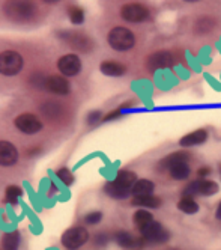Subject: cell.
<instances>
[{
    "label": "cell",
    "mask_w": 221,
    "mask_h": 250,
    "mask_svg": "<svg viewBox=\"0 0 221 250\" xmlns=\"http://www.w3.org/2000/svg\"><path fill=\"white\" fill-rule=\"evenodd\" d=\"M121 15L125 21L130 23H141L151 19V12L146 6L140 3H126L121 9Z\"/></svg>",
    "instance_id": "9"
},
{
    "label": "cell",
    "mask_w": 221,
    "mask_h": 250,
    "mask_svg": "<svg viewBox=\"0 0 221 250\" xmlns=\"http://www.w3.org/2000/svg\"><path fill=\"white\" fill-rule=\"evenodd\" d=\"M58 68L65 77H74L81 71V61L77 55L69 53V55H63L58 61Z\"/></svg>",
    "instance_id": "12"
},
{
    "label": "cell",
    "mask_w": 221,
    "mask_h": 250,
    "mask_svg": "<svg viewBox=\"0 0 221 250\" xmlns=\"http://www.w3.org/2000/svg\"><path fill=\"white\" fill-rule=\"evenodd\" d=\"M108 45L116 51H128L136 45L134 33L123 26H116L108 32Z\"/></svg>",
    "instance_id": "2"
},
{
    "label": "cell",
    "mask_w": 221,
    "mask_h": 250,
    "mask_svg": "<svg viewBox=\"0 0 221 250\" xmlns=\"http://www.w3.org/2000/svg\"><path fill=\"white\" fill-rule=\"evenodd\" d=\"M100 68H101V73L108 77H119L126 73V66L118 61H104Z\"/></svg>",
    "instance_id": "18"
},
{
    "label": "cell",
    "mask_w": 221,
    "mask_h": 250,
    "mask_svg": "<svg viewBox=\"0 0 221 250\" xmlns=\"http://www.w3.org/2000/svg\"><path fill=\"white\" fill-rule=\"evenodd\" d=\"M41 112H42L44 116H47L50 119H54V118L59 116V113L62 112V109H60V105L58 103L48 101V103H45V104L41 105Z\"/></svg>",
    "instance_id": "27"
},
{
    "label": "cell",
    "mask_w": 221,
    "mask_h": 250,
    "mask_svg": "<svg viewBox=\"0 0 221 250\" xmlns=\"http://www.w3.org/2000/svg\"><path fill=\"white\" fill-rule=\"evenodd\" d=\"M45 91L56 95H68L71 92L69 82L62 76H48L45 80Z\"/></svg>",
    "instance_id": "14"
},
{
    "label": "cell",
    "mask_w": 221,
    "mask_h": 250,
    "mask_svg": "<svg viewBox=\"0 0 221 250\" xmlns=\"http://www.w3.org/2000/svg\"><path fill=\"white\" fill-rule=\"evenodd\" d=\"M14 125L18 131H21L24 134H36L38 131L42 130V122L41 119L33 115V113H21L14 119Z\"/></svg>",
    "instance_id": "8"
},
{
    "label": "cell",
    "mask_w": 221,
    "mask_h": 250,
    "mask_svg": "<svg viewBox=\"0 0 221 250\" xmlns=\"http://www.w3.org/2000/svg\"><path fill=\"white\" fill-rule=\"evenodd\" d=\"M190 158H191L190 152H187V151H178V152H173V154L167 155L165 158H162L161 162H160V165H158V167L161 170H164V169L169 170V167H172L176 163H187V162H190Z\"/></svg>",
    "instance_id": "17"
},
{
    "label": "cell",
    "mask_w": 221,
    "mask_h": 250,
    "mask_svg": "<svg viewBox=\"0 0 221 250\" xmlns=\"http://www.w3.org/2000/svg\"><path fill=\"white\" fill-rule=\"evenodd\" d=\"M108 235L107 234H104V232H98V234L94 237V243H95V246H98V247H104L107 243H108Z\"/></svg>",
    "instance_id": "33"
},
{
    "label": "cell",
    "mask_w": 221,
    "mask_h": 250,
    "mask_svg": "<svg viewBox=\"0 0 221 250\" xmlns=\"http://www.w3.org/2000/svg\"><path fill=\"white\" fill-rule=\"evenodd\" d=\"M178 209L183 214H196L199 211V204L190 196H182V199L178 202Z\"/></svg>",
    "instance_id": "26"
},
{
    "label": "cell",
    "mask_w": 221,
    "mask_h": 250,
    "mask_svg": "<svg viewBox=\"0 0 221 250\" xmlns=\"http://www.w3.org/2000/svg\"><path fill=\"white\" fill-rule=\"evenodd\" d=\"M23 196V188L15 184H11L5 190V202L9 205H17L20 202V198Z\"/></svg>",
    "instance_id": "25"
},
{
    "label": "cell",
    "mask_w": 221,
    "mask_h": 250,
    "mask_svg": "<svg viewBox=\"0 0 221 250\" xmlns=\"http://www.w3.org/2000/svg\"><path fill=\"white\" fill-rule=\"evenodd\" d=\"M206 140H208V131L203 130V128H200V130L191 131V133L183 136L179 140V145L183 146V148H190V146H196V145L205 144Z\"/></svg>",
    "instance_id": "16"
},
{
    "label": "cell",
    "mask_w": 221,
    "mask_h": 250,
    "mask_svg": "<svg viewBox=\"0 0 221 250\" xmlns=\"http://www.w3.org/2000/svg\"><path fill=\"white\" fill-rule=\"evenodd\" d=\"M56 175H58V178L59 180L65 184V186H72V183H74V175H72V172H71V169H68V167H60V169H58L56 170Z\"/></svg>",
    "instance_id": "29"
},
{
    "label": "cell",
    "mask_w": 221,
    "mask_h": 250,
    "mask_svg": "<svg viewBox=\"0 0 221 250\" xmlns=\"http://www.w3.org/2000/svg\"><path fill=\"white\" fill-rule=\"evenodd\" d=\"M20 232L18 230H11L2 237V249L3 250H18L20 249Z\"/></svg>",
    "instance_id": "20"
},
{
    "label": "cell",
    "mask_w": 221,
    "mask_h": 250,
    "mask_svg": "<svg viewBox=\"0 0 221 250\" xmlns=\"http://www.w3.org/2000/svg\"><path fill=\"white\" fill-rule=\"evenodd\" d=\"M137 183V175L131 170H119L113 181H108L104 187V191L113 199H125L133 191L134 184Z\"/></svg>",
    "instance_id": "1"
},
{
    "label": "cell",
    "mask_w": 221,
    "mask_h": 250,
    "mask_svg": "<svg viewBox=\"0 0 221 250\" xmlns=\"http://www.w3.org/2000/svg\"><path fill=\"white\" fill-rule=\"evenodd\" d=\"M209 173H211V167H209V166H203V167H200V169L197 170V175L201 176V178H203V176H208Z\"/></svg>",
    "instance_id": "35"
},
{
    "label": "cell",
    "mask_w": 221,
    "mask_h": 250,
    "mask_svg": "<svg viewBox=\"0 0 221 250\" xmlns=\"http://www.w3.org/2000/svg\"><path fill=\"white\" fill-rule=\"evenodd\" d=\"M215 217L221 222V202L218 204V207H217V211H215Z\"/></svg>",
    "instance_id": "36"
},
{
    "label": "cell",
    "mask_w": 221,
    "mask_h": 250,
    "mask_svg": "<svg viewBox=\"0 0 221 250\" xmlns=\"http://www.w3.org/2000/svg\"><path fill=\"white\" fill-rule=\"evenodd\" d=\"M140 237L144 240L146 244H164L169 241L170 234L160 222L154 220L151 225H147L144 229L140 230Z\"/></svg>",
    "instance_id": "7"
},
{
    "label": "cell",
    "mask_w": 221,
    "mask_h": 250,
    "mask_svg": "<svg viewBox=\"0 0 221 250\" xmlns=\"http://www.w3.org/2000/svg\"><path fill=\"white\" fill-rule=\"evenodd\" d=\"M18 162V149L8 140H0V166L9 167Z\"/></svg>",
    "instance_id": "15"
},
{
    "label": "cell",
    "mask_w": 221,
    "mask_h": 250,
    "mask_svg": "<svg viewBox=\"0 0 221 250\" xmlns=\"http://www.w3.org/2000/svg\"><path fill=\"white\" fill-rule=\"evenodd\" d=\"M176 63L175 55L172 51L167 50H161V51H155L152 55L146 59V66L151 71H157V69H165L170 68Z\"/></svg>",
    "instance_id": "10"
},
{
    "label": "cell",
    "mask_w": 221,
    "mask_h": 250,
    "mask_svg": "<svg viewBox=\"0 0 221 250\" xmlns=\"http://www.w3.org/2000/svg\"><path fill=\"white\" fill-rule=\"evenodd\" d=\"M218 191V184L215 181L211 180H199V181H193L190 183L185 190H183L182 196H190V198H194L196 194H201V196H212Z\"/></svg>",
    "instance_id": "11"
},
{
    "label": "cell",
    "mask_w": 221,
    "mask_h": 250,
    "mask_svg": "<svg viewBox=\"0 0 221 250\" xmlns=\"http://www.w3.org/2000/svg\"><path fill=\"white\" fill-rule=\"evenodd\" d=\"M115 241L118 243V246H121L122 249H126V250H140L146 246V243L141 237H136L131 234V232H126V230L116 232Z\"/></svg>",
    "instance_id": "13"
},
{
    "label": "cell",
    "mask_w": 221,
    "mask_h": 250,
    "mask_svg": "<svg viewBox=\"0 0 221 250\" xmlns=\"http://www.w3.org/2000/svg\"><path fill=\"white\" fill-rule=\"evenodd\" d=\"M59 38H62L72 50H76V51L89 53V51H92V48H94V41L81 32L63 30V32H59Z\"/></svg>",
    "instance_id": "6"
},
{
    "label": "cell",
    "mask_w": 221,
    "mask_h": 250,
    "mask_svg": "<svg viewBox=\"0 0 221 250\" xmlns=\"http://www.w3.org/2000/svg\"><path fill=\"white\" fill-rule=\"evenodd\" d=\"M133 222H134L136 228L139 230H141L147 225H151L154 222V216H152V212H149L147 209H137L133 216Z\"/></svg>",
    "instance_id": "21"
},
{
    "label": "cell",
    "mask_w": 221,
    "mask_h": 250,
    "mask_svg": "<svg viewBox=\"0 0 221 250\" xmlns=\"http://www.w3.org/2000/svg\"><path fill=\"white\" fill-rule=\"evenodd\" d=\"M220 173H221V165H220Z\"/></svg>",
    "instance_id": "37"
},
{
    "label": "cell",
    "mask_w": 221,
    "mask_h": 250,
    "mask_svg": "<svg viewBox=\"0 0 221 250\" xmlns=\"http://www.w3.org/2000/svg\"><path fill=\"white\" fill-rule=\"evenodd\" d=\"M3 12L9 20L24 23L35 17L36 6L32 2H6L3 5Z\"/></svg>",
    "instance_id": "3"
},
{
    "label": "cell",
    "mask_w": 221,
    "mask_h": 250,
    "mask_svg": "<svg viewBox=\"0 0 221 250\" xmlns=\"http://www.w3.org/2000/svg\"><path fill=\"white\" fill-rule=\"evenodd\" d=\"M101 119H104L102 118V113L100 112V110H94V112H90L89 115H87V124L89 125H97Z\"/></svg>",
    "instance_id": "32"
},
{
    "label": "cell",
    "mask_w": 221,
    "mask_h": 250,
    "mask_svg": "<svg viewBox=\"0 0 221 250\" xmlns=\"http://www.w3.org/2000/svg\"><path fill=\"white\" fill-rule=\"evenodd\" d=\"M68 17L72 24H81L84 21V11L77 5H71L68 8Z\"/></svg>",
    "instance_id": "28"
},
{
    "label": "cell",
    "mask_w": 221,
    "mask_h": 250,
    "mask_svg": "<svg viewBox=\"0 0 221 250\" xmlns=\"http://www.w3.org/2000/svg\"><path fill=\"white\" fill-rule=\"evenodd\" d=\"M45 80L47 77L40 74V73H36V74H32L30 76V83L35 86V87H38V89H44L45 87Z\"/></svg>",
    "instance_id": "31"
},
{
    "label": "cell",
    "mask_w": 221,
    "mask_h": 250,
    "mask_svg": "<svg viewBox=\"0 0 221 250\" xmlns=\"http://www.w3.org/2000/svg\"><path fill=\"white\" fill-rule=\"evenodd\" d=\"M24 66V59L18 51L5 50L0 53V74L6 77H14L21 73Z\"/></svg>",
    "instance_id": "4"
},
{
    "label": "cell",
    "mask_w": 221,
    "mask_h": 250,
    "mask_svg": "<svg viewBox=\"0 0 221 250\" xmlns=\"http://www.w3.org/2000/svg\"><path fill=\"white\" fill-rule=\"evenodd\" d=\"M134 207H141V208H158L161 205V199L158 196L149 194V196H137L131 201Z\"/></svg>",
    "instance_id": "22"
},
{
    "label": "cell",
    "mask_w": 221,
    "mask_h": 250,
    "mask_svg": "<svg viewBox=\"0 0 221 250\" xmlns=\"http://www.w3.org/2000/svg\"><path fill=\"white\" fill-rule=\"evenodd\" d=\"M155 186L152 181L149 180H137V183L134 184L133 187V194H134V198H137V196H149L152 194Z\"/></svg>",
    "instance_id": "23"
},
{
    "label": "cell",
    "mask_w": 221,
    "mask_h": 250,
    "mask_svg": "<svg viewBox=\"0 0 221 250\" xmlns=\"http://www.w3.org/2000/svg\"><path fill=\"white\" fill-rule=\"evenodd\" d=\"M190 172H191V170H190L188 163H176V165H173L172 167H169L170 176L173 178V180H178V181L188 178V176H190Z\"/></svg>",
    "instance_id": "24"
},
{
    "label": "cell",
    "mask_w": 221,
    "mask_h": 250,
    "mask_svg": "<svg viewBox=\"0 0 221 250\" xmlns=\"http://www.w3.org/2000/svg\"><path fill=\"white\" fill-rule=\"evenodd\" d=\"M60 241L68 250H77L89 241V232L83 226H72L63 232Z\"/></svg>",
    "instance_id": "5"
},
{
    "label": "cell",
    "mask_w": 221,
    "mask_h": 250,
    "mask_svg": "<svg viewBox=\"0 0 221 250\" xmlns=\"http://www.w3.org/2000/svg\"><path fill=\"white\" fill-rule=\"evenodd\" d=\"M215 27H217V20L214 19V17H209V15L200 17V19L194 23V32L199 33V35L211 33Z\"/></svg>",
    "instance_id": "19"
},
{
    "label": "cell",
    "mask_w": 221,
    "mask_h": 250,
    "mask_svg": "<svg viewBox=\"0 0 221 250\" xmlns=\"http://www.w3.org/2000/svg\"><path fill=\"white\" fill-rule=\"evenodd\" d=\"M122 112H123V110H122V109H121V107H119V109H118V110H113V112H110L108 115H105L102 121H113V119L119 118V116L122 115Z\"/></svg>",
    "instance_id": "34"
},
{
    "label": "cell",
    "mask_w": 221,
    "mask_h": 250,
    "mask_svg": "<svg viewBox=\"0 0 221 250\" xmlns=\"http://www.w3.org/2000/svg\"><path fill=\"white\" fill-rule=\"evenodd\" d=\"M102 220V212L101 211H92L84 216V222L87 225H98Z\"/></svg>",
    "instance_id": "30"
}]
</instances>
